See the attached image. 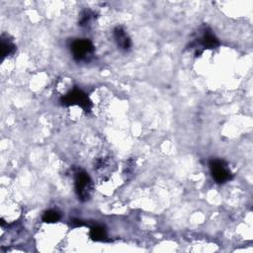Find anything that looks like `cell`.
<instances>
[{
	"label": "cell",
	"mask_w": 253,
	"mask_h": 253,
	"mask_svg": "<svg viewBox=\"0 0 253 253\" xmlns=\"http://www.w3.org/2000/svg\"><path fill=\"white\" fill-rule=\"evenodd\" d=\"M42 220L47 224H53L60 220V214L55 210H49L44 213Z\"/></svg>",
	"instance_id": "11"
},
{
	"label": "cell",
	"mask_w": 253,
	"mask_h": 253,
	"mask_svg": "<svg viewBox=\"0 0 253 253\" xmlns=\"http://www.w3.org/2000/svg\"><path fill=\"white\" fill-rule=\"evenodd\" d=\"M59 102L62 106L66 107L79 106L85 113H90L92 110V102L87 94L78 88H75L65 96H62Z\"/></svg>",
	"instance_id": "3"
},
{
	"label": "cell",
	"mask_w": 253,
	"mask_h": 253,
	"mask_svg": "<svg viewBox=\"0 0 253 253\" xmlns=\"http://www.w3.org/2000/svg\"><path fill=\"white\" fill-rule=\"evenodd\" d=\"M135 165H136V163H135V161L132 160V159H130L128 162H126V164L125 165V169H124V174H125L126 177H129L130 175H132V174L134 173Z\"/></svg>",
	"instance_id": "12"
},
{
	"label": "cell",
	"mask_w": 253,
	"mask_h": 253,
	"mask_svg": "<svg viewBox=\"0 0 253 253\" xmlns=\"http://www.w3.org/2000/svg\"><path fill=\"white\" fill-rule=\"evenodd\" d=\"M96 20V13L91 9H85L79 16L78 25L82 28H90Z\"/></svg>",
	"instance_id": "9"
},
{
	"label": "cell",
	"mask_w": 253,
	"mask_h": 253,
	"mask_svg": "<svg viewBox=\"0 0 253 253\" xmlns=\"http://www.w3.org/2000/svg\"><path fill=\"white\" fill-rule=\"evenodd\" d=\"M113 37H114V40H115L118 48L121 51H128L131 50V48H132L131 38L129 37L128 33L126 32V30L123 27H121V26L116 27L113 31Z\"/></svg>",
	"instance_id": "6"
},
{
	"label": "cell",
	"mask_w": 253,
	"mask_h": 253,
	"mask_svg": "<svg viewBox=\"0 0 253 253\" xmlns=\"http://www.w3.org/2000/svg\"><path fill=\"white\" fill-rule=\"evenodd\" d=\"M73 56L77 62H88L94 55L95 48L88 39H76L71 45Z\"/></svg>",
	"instance_id": "4"
},
{
	"label": "cell",
	"mask_w": 253,
	"mask_h": 253,
	"mask_svg": "<svg viewBox=\"0 0 253 253\" xmlns=\"http://www.w3.org/2000/svg\"><path fill=\"white\" fill-rule=\"evenodd\" d=\"M75 186L76 192L80 201H88L94 191V185L91 177L83 169L77 168L75 170Z\"/></svg>",
	"instance_id": "1"
},
{
	"label": "cell",
	"mask_w": 253,
	"mask_h": 253,
	"mask_svg": "<svg viewBox=\"0 0 253 253\" xmlns=\"http://www.w3.org/2000/svg\"><path fill=\"white\" fill-rule=\"evenodd\" d=\"M211 174L215 181L219 184H224L232 179L233 175L226 161L221 159H212L209 163Z\"/></svg>",
	"instance_id": "5"
},
{
	"label": "cell",
	"mask_w": 253,
	"mask_h": 253,
	"mask_svg": "<svg viewBox=\"0 0 253 253\" xmlns=\"http://www.w3.org/2000/svg\"><path fill=\"white\" fill-rule=\"evenodd\" d=\"M219 46L220 42L212 30L208 27H204L201 32H198V37L194 39L190 48L195 50L196 55H200L205 50H214Z\"/></svg>",
	"instance_id": "2"
},
{
	"label": "cell",
	"mask_w": 253,
	"mask_h": 253,
	"mask_svg": "<svg viewBox=\"0 0 253 253\" xmlns=\"http://www.w3.org/2000/svg\"><path fill=\"white\" fill-rule=\"evenodd\" d=\"M112 160L110 159V157H99L96 159L95 163H94V168L96 169V171L99 173V175L101 176H105L108 175L110 173V171H112Z\"/></svg>",
	"instance_id": "7"
},
{
	"label": "cell",
	"mask_w": 253,
	"mask_h": 253,
	"mask_svg": "<svg viewBox=\"0 0 253 253\" xmlns=\"http://www.w3.org/2000/svg\"><path fill=\"white\" fill-rule=\"evenodd\" d=\"M16 51V46L8 35L3 34L1 36V56L5 58L9 55L14 54Z\"/></svg>",
	"instance_id": "8"
},
{
	"label": "cell",
	"mask_w": 253,
	"mask_h": 253,
	"mask_svg": "<svg viewBox=\"0 0 253 253\" xmlns=\"http://www.w3.org/2000/svg\"><path fill=\"white\" fill-rule=\"evenodd\" d=\"M90 237L95 241H103L106 239V230L101 226H94L90 229Z\"/></svg>",
	"instance_id": "10"
}]
</instances>
